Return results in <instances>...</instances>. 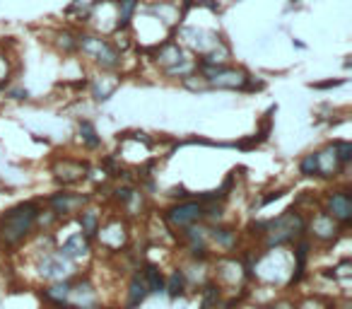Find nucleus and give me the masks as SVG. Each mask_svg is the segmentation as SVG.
Here are the masks:
<instances>
[{"mask_svg": "<svg viewBox=\"0 0 352 309\" xmlns=\"http://www.w3.org/2000/svg\"><path fill=\"white\" fill-rule=\"evenodd\" d=\"M331 211H333V215L340 217L342 222H350L352 203H350V198H347V193H336V196L331 198Z\"/></svg>", "mask_w": 352, "mask_h": 309, "instance_id": "39448f33", "label": "nucleus"}, {"mask_svg": "<svg viewBox=\"0 0 352 309\" xmlns=\"http://www.w3.org/2000/svg\"><path fill=\"white\" fill-rule=\"evenodd\" d=\"M203 215V208L198 206V203H184V206H176L169 211V222L171 225H188V222L198 220V217Z\"/></svg>", "mask_w": 352, "mask_h": 309, "instance_id": "20e7f679", "label": "nucleus"}, {"mask_svg": "<svg viewBox=\"0 0 352 309\" xmlns=\"http://www.w3.org/2000/svg\"><path fill=\"white\" fill-rule=\"evenodd\" d=\"M321 172V158L318 155H307V158L302 160V174H307V177H314V174Z\"/></svg>", "mask_w": 352, "mask_h": 309, "instance_id": "9d476101", "label": "nucleus"}, {"mask_svg": "<svg viewBox=\"0 0 352 309\" xmlns=\"http://www.w3.org/2000/svg\"><path fill=\"white\" fill-rule=\"evenodd\" d=\"M336 158L340 160V162H350L352 160V145L350 142H336Z\"/></svg>", "mask_w": 352, "mask_h": 309, "instance_id": "4468645a", "label": "nucleus"}, {"mask_svg": "<svg viewBox=\"0 0 352 309\" xmlns=\"http://www.w3.org/2000/svg\"><path fill=\"white\" fill-rule=\"evenodd\" d=\"M147 292H150V288H147L145 280H142V278H133V283H131V307L140 304L142 299L147 297Z\"/></svg>", "mask_w": 352, "mask_h": 309, "instance_id": "1a4fd4ad", "label": "nucleus"}, {"mask_svg": "<svg viewBox=\"0 0 352 309\" xmlns=\"http://www.w3.org/2000/svg\"><path fill=\"white\" fill-rule=\"evenodd\" d=\"M80 225H82L85 235L92 237L94 232H97V217H94V213H85V215L80 217Z\"/></svg>", "mask_w": 352, "mask_h": 309, "instance_id": "ddd939ff", "label": "nucleus"}, {"mask_svg": "<svg viewBox=\"0 0 352 309\" xmlns=\"http://www.w3.org/2000/svg\"><path fill=\"white\" fill-rule=\"evenodd\" d=\"M212 299H215V288H208V295H206V302H203V309H210Z\"/></svg>", "mask_w": 352, "mask_h": 309, "instance_id": "a211bd4d", "label": "nucleus"}, {"mask_svg": "<svg viewBox=\"0 0 352 309\" xmlns=\"http://www.w3.org/2000/svg\"><path fill=\"white\" fill-rule=\"evenodd\" d=\"M51 203H54V206H56V211H63V213H68V208L75 203V198H70V196H65V193H63V196H56Z\"/></svg>", "mask_w": 352, "mask_h": 309, "instance_id": "dca6fc26", "label": "nucleus"}, {"mask_svg": "<svg viewBox=\"0 0 352 309\" xmlns=\"http://www.w3.org/2000/svg\"><path fill=\"white\" fill-rule=\"evenodd\" d=\"M203 73H206L208 83L212 85V87H230V89H236V87H246V83H249V75L244 73V70H230V68H203Z\"/></svg>", "mask_w": 352, "mask_h": 309, "instance_id": "7ed1b4c3", "label": "nucleus"}, {"mask_svg": "<svg viewBox=\"0 0 352 309\" xmlns=\"http://www.w3.org/2000/svg\"><path fill=\"white\" fill-rule=\"evenodd\" d=\"M145 275H147V288L155 290V292H160V290H164V280H162L160 270H157L155 266H147Z\"/></svg>", "mask_w": 352, "mask_h": 309, "instance_id": "f8f14e48", "label": "nucleus"}, {"mask_svg": "<svg viewBox=\"0 0 352 309\" xmlns=\"http://www.w3.org/2000/svg\"><path fill=\"white\" fill-rule=\"evenodd\" d=\"M157 58H160V63H174V65H179V63H184V51L179 49L176 44H164L160 51H157Z\"/></svg>", "mask_w": 352, "mask_h": 309, "instance_id": "423d86ee", "label": "nucleus"}, {"mask_svg": "<svg viewBox=\"0 0 352 309\" xmlns=\"http://www.w3.org/2000/svg\"><path fill=\"white\" fill-rule=\"evenodd\" d=\"M78 46L85 51V54L94 56V58H97L104 68H116V65L121 63V54H118V51L113 49L109 41L97 39V36H80Z\"/></svg>", "mask_w": 352, "mask_h": 309, "instance_id": "f03ea898", "label": "nucleus"}, {"mask_svg": "<svg viewBox=\"0 0 352 309\" xmlns=\"http://www.w3.org/2000/svg\"><path fill=\"white\" fill-rule=\"evenodd\" d=\"M169 292L171 297H176V295H182L184 292V275L182 273H174L169 280Z\"/></svg>", "mask_w": 352, "mask_h": 309, "instance_id": "2eb2a0df", "label": "nucleus"}, {"mask_svg": "<svg viewBox=\"0 0 352 309\" xmlns=\"http://www.w3.org/2000/svg\"><path fill=\"white\" fill-rule=\"evenodd\" d=\"M80 136H82V140L87 142L89 147H97V145H99L97 131H94V126H92L89 121H82V123H80Z\"/></svg>", "mask_w": 352, "mask_h": 309, "instance_id": "9b49d317", "label": "nucleus"}, {"mask_svg": "<svg viewBox=\"0 0 352 309\" xmlns=\"http://www.w3.org/2000/svg\"><path fill=\"white\" fill-rule=\"evenodd\" d=\"M135 8H138V0H121V6H118V30H126Z\"/></svg>", "mask_w": 352, "mask_h": 309, "instance_id": "6e6552de", "label": "nucleus"}, {"mask_svg": "<svg viewBox=\"0 0 352 309\" xmlns=\"http://www.w3.org/2000/svg\"><path fill=\"white\" fill-rule=\"evenodd\" d=\"M68 285H56V288H51L49 290V297L51 299H60V297H65V295H68Z\"/></svg>", "mask_w": 352, "mask_h": 309, "instance_id": "f3484780", "label": "nucleus"}, {"mask_svg": "<svg viewBox=\"0 0 352 309\" xmlns=\"http://www.w3.org/2000/svg\"><path fill=\"white\" fill-rule=\"evenodd\" d=\"M118 198H121V201H128V198H131V191L123 189V191H118Z\"/></svg>", "mask_w": 352, "mask_h": 309, "instance_id": "6ab92c4d", "label": "nucleus"}, {"mask_svg": "<svg viewBox=\"0 0 352 309\" xmlns=\"http://www.w3.org/2000/svg\"><path fill=\"white\" fill-rule=\"evenodd\" d=\"M36 220L34 203H22V206L8 211L0 217V239L6 244H17L27 232L32 230V222Z\"/></svg>", "mask_w": 352, "mask_h": 309, "instance_id": "f257e3e1", "label": "nucleus"}, {"mask_svg": "<svg viewBox=\"0 0 352 309\" xmlns=\"http://www.w3.org/2000/svg\"><path fill=\"white\" fill-rule=\"evenodd\" d=\"M87 254V244H85V239L80 235L70 237L68 242H65L63 246V256H70V259H78V256H85Z\"/></svg>", "mask_w": 352, "mask_h": 309, "instance_id": "0eeeda50", "label": "nucleus"}]
</instances>
